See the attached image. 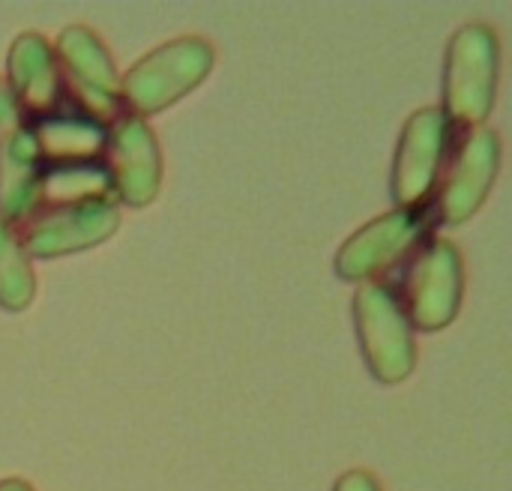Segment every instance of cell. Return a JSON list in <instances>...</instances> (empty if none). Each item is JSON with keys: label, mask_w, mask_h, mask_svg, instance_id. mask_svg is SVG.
I'll list each match as a JSON object with an SVG mask.
<instances>
[{"label": "cell", "mask_w": 512, "mask_h": 491, "mask_svg": "<svg viewBox=\"0 0 512 491\" xmlns=\"http://www.w3.org/2000/svg\"><path fill=\"white\" fill-rule=\"evenodd\" d=\"M462 258L450 240L426 237L399 267V288L393 291L408 324L417 330L447 327L462 303Z\"/></svg>", "instance_id": "cell-2"}, {"label": "cell", "mask_w": 512, "mask_h": 491, "mask_svg": "<svg viewBox=\"0 0 512 491\" xmlns=\"http://www.w3.org/2000/svg\"><path fill=\"white\" fill-rule=\"evenodd\" d=\"M42 168L96 165L105 156L108 129L78 111H54L27 126Z\"/></svg>", "instance_id": "cell-12"}, {"label": "cell", "mask_w": 512, "mask_h": 491, "mask_svg": "<svg viewBox=\"0 0 512 491\" xmlns=\"http://www.w3.org/2000/svg\"><path fill=\"white\" fill-rule=\"evenodd\" d=\"M450 138L453 126L441 108H423L408 117L393 162V198L399 210H429Z\"/></svg>", "instance_id": "cell-8"}, {"label": "cell", "mask_w": 512, "mask_h": 491, "mask_svg": "<svg viewBox=\"0 0 512 491\" xmlns=\"http://www.w3.org/2000/svg\"><path fill=\"white\" fill-rule=\"evenodd\" d=\"M18 126V108L12 102L9 87L0 81V129H15Z\"/></svg>", "instance_id": "cell-17"}, {"label": "cell", "mask_w": 512, "mask_h": 491, "mask_svg": "<svg viewBox=\"0 0 512 491\" xmlns=\"http://www.w3.org/2000/svg\"><path fill=\"white\" fill-rule=\"evenodd\" d=\"M102 159L120 201H126L129 207H144L156 198L162 180V159L156 135L141 117L123 114L108 126Z\"/></svg>", "instance_id": "cell-10"}, {"label": "cell", "mask_w": 512, "mask_h": 491, "mask_svg": "<svg viewBox=\"0 0 512 491\" xmlns=\"http://www.w3.org/2000/svg\"><path fill=\"white\" fill-rule=\"evenodd\" d=\"M333 491H381V486L369 471H348Z\"/></svg>", "instance_id": "cell-16"}, {"label": "cell", "mask_w": 512, "mask_h": 491, "mask_svg": "<svg viewBox=\"0 0 512 491\" xmlns=\"http://www.w3.org/2000/svg\"><path fill=\"white\" fill-rule=\"evenodd\" d=\"M42 162L27 126H15L0 141V219L18 225L36 210Z\"/></svg>", "instance_id": "cell-13"}, {"label": "cell", "mask_w": 512, "mask_h": 491, "mask_svg": "<svg viewBox=\"0 0 512 491\" xmlns=\"http://www.w3.org/2000/svg\"><path fill=\"white\" fill-rule=\"evenodd\" d=\"M429 210H393L360 228L336 255V273L351 282H375L399 270L432 234Z\"/></svg>", "instance_id": "cell-7"}, {"label": "cell", "mask_w": 512, "mask_h": 491, "mask_svg": "<svg viewBox=\"0 0 512 491\" xmlns=\"http://www.w3.org/2000/svg\"><path fill=\"white\" fill-rule=\"evenodd\" d=\"M0 491H33L24 480H3L0 483Z\"/></svg>", "instance_id": "cell-18"}, {"label": "cell", "mask_w": 512, "mask_h": 491, "mask_svg": "<svg viewBox=\"0 0 512 491\" xmlns=\"http://www.w3.org/2000/svg\"><path fill=\"white\" fill-rule=\"evenodd\" d=\"M6 75H9L6 87L12 93L18 117L24 114L33 123V120H42V117L60 111L63 93H60L54 51L45 36L21 33L9 48Z\"/></svg>", "instance_id": "cell-11"}, {"label": "cell", "mask_w": 512, "mask_h": 491, "mask_svg": "<svg viewBox=\"0 0 512 491\" xmlns=\"http://www.w3.org/2000/svg\"><path fill=\"white\" fill-rule=\"evenodd\" d=\"M354 318L372 375L384 384L405 381L417 363V345L396 294L381 282L363 285L354 297Z\"/></svg>", "instance_id": "cell-6"}, {"label": "cell", "mask_w": 512, "mask_h": 491, "mask_svg": "<svg viewBox=\"0 0 512 491\" xmlns=\"http://www.w3.org/2000/svg\"><path fill=\"white\" fill-rule=\"evenodd\" d=\"M36 294V276L24 249L18 246L12 228L0 219V306L9 312H21L30 306Z\"/></svg>", "instance_id": "cell-15"}, {"label": "cell", "mask_w": 512, "mask_h": 491, "mask_svg": "<svg viewBox=\"0 0 512 491\" xmlns=\"http://www.w3.org/2000/svg\"><path fill=\"white\" fill-rule=\"evenodd\" d=\"M498 36L471 24L456 30L444 60V117L453 129H474L492 111L495 87H498Z\"/></svg>", "instance_id": "cell-3"}, {"label": "cell", "mask_w": 512, "mask_h": 491, "mask_svg": "<svg viewBox=\"0 0 512 491\" xmlns=\"http://www.w3.org/2000/svg\"><path fill=\"white\" fill-rule=\"evenodd\" d=\"M51 51L57 63L60 93L72 99V111L105 129L126 114L120 99V75L108 57V48L90 27H66Z\"/></svg>", "instance_id": "cell-4"}, {"label": "cell", "mask_w": 512, "mask_h": 491, "mask_svg": "<svg viewBox=\"0 0 512 491\" xmlns=\"http://www.w3.org/2000/svg\"><path fill=\"white\" fill-rule=\"evenodd\" d=\"M117 204H75V207H42L18 225H9L24 255L54 258L90 249L117 231Z\"/></svg>", "instance_id": "cell-9"}, {"label": "cell", "mask_w": 512, "mask_h": 491, "mask_svg": "<svg viewBox=\"0 0 512 491\" xmlns=\"http://www.w3.org/2000/svg\"><path fill=\"white\" fill-rule=\"evenodd\" d=\"M213 66V48L201 36H180L141 57L120 78L126 114H153L198 87Z\"/></svg>", "instance_id": "cell-5"}, {"label": "cell", "mask_w": 512, "mask_h": 491, "mask_svg": "<svg viewBox=\"0 0 512 491\" xmlns=\"http://www.w3.org/2000/svg\"><path fill=\"white\" fill-rule=\"evenodd\" d=\"M501 165V141L489 126L453 129L447 156L441 162L429 216L441 225H459L471 219L486 201Z\"/></svg>", "instance_id": "cell-1"}, {"label": "cell", "mask_w": 512, "mask_h": 491, "mask_svg": "<svg viewBox=\"0 0 512 491\" xmlns=\"http://www.w3.org/2000/svg\"><path fill=\"white\" fill-rule=\"evenodd\" d=\"M75 204H117V192H114L111 177L102 162L42 171L36 210L75 207Z\"/></svg>", "instance_id": "cell-14"}]
</instances>
